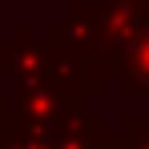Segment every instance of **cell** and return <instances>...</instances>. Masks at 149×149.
<instances>
[{"label":"cell","mask_w":149,"mask_h":149,"mask_svg":"<svg viewBox=\"0 0 149 149\" xmlns=\"http://www.w3.org/2000/svg\"><path fill=\"white\" fill-rule=\"evenodd\" d=\"M125 89H145L149 93V24H129V49H125Z\"/></svg>","instance_id":"1"}]
</instances>
